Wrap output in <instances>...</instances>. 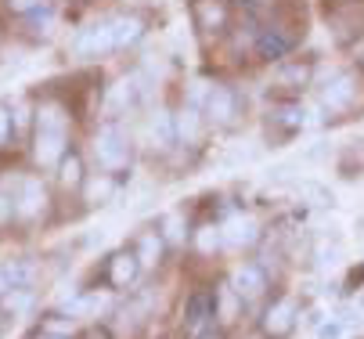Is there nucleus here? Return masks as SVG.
<instances>
[{
    "label": "nucleus",
    "instance_id": "1",
    "mask_svg": "<svg viewBox=\"0 0 364 339\" xmlns=\"http://www.w3.org/2000/svg\"><path fill=\"white\" fill-rule=\"evenodd\" d=\"M65 152H69V116L62 105H43L36 112L33 156L40 166H58Z\"/></svg>",
    "mask_w": 364,
    "mask_h": 339
},
{
    "label": "nucleus",
    "instance_id": "2",
    "mask_svg": "<svg viewBox=\"0 0 364 339\" xmlns=\"http://www.w3.org/2000/svg\"><path fill=\"white\" fill-rule=\"evenodd\" d=\"M94 159L105 173H119L130 166V134L119 123H105L94 137Z\"/></svg>",
    "mask_w": 364,
    "mask_h": 339
},
{
    "label": "nucleus",
    "instance_id": "3",
    "mask_svg": "<svg viewBox=\"0 0 364 339\" xmlns=\"http://www.w3.org/2000/svg\"><path fill=\"white\" fill-rule=\"evenodd\" d=\"M109 51H116V33H112V18H101L87 29L76 33L73 40V55L83 58V62H94V58H105Z\"/></svg>",
    "mask_w": 364,
    "mask_h": 339
},
{
    "label": "nucleus",
    "instance_id": "4",
    "mask_svg": "<svg viewBox=\"0 0 364 339\" xmlns=\"http://www.w3.org/2000/svg\"><path fill=\"white\" fill-rule=\"evenodd\" d=\"M202 116L210 127H235L238 119V94L224 83H213L210 94H205V102H202Z\"/></svg>",
    "mask_w": 364,
    "mask_h": 339
},
{
    "label": "nucleus",
    "instance_id": "5",
    "mask_svg": "<svg viewBox=\"0 0 364 339\" xmlns=\"http://www.w3.org/2000/svg\"><path fill=\"white\" fill-rule=\"evenodd\" d=\"M141 278V260L134 249H116L109 260H105V281L109 289H116V293H127V289H134V281Z\"/></svg>",
    "mask_w": 364,
    "mask_h": 339
},
{
    "label": "nucleus",
    "instance_id": "6",
    "mask_svg": "<svg viewBox=\"0 0 364 339\" xmlns=\"http://www.w3.org/2000/svg\"><path fill=\"white\" fill-rule=\"evenodd\" d=\"M296 318H299V307L292 296H278L267 311H264V332L271 339H285L292 328H296Z\"/></svg>",
    "mask_w": 364,
    "mask_h": 339
},
{
    "label": "nucleus",
    "instance_id": "7",
    "mask_svg": "<svg viewBox=\"0 0 364 339\" xmlns=\"http://www.w3.org/2000/svg\"><path fill=\"white\" fill-rule=\"evenodd\" d=\"M191 18L202 33H224L231 22V8L228 0H191Z\"/></svg>",
    "mask_w": 364,
    "mask_h": 339
},
{
    "label": "nucleus",
    "instance_id": "8",
    "mask_svg": "<svg viewBox=\"0 0 364 339\" xmlns=\"http://www.w3.org/2000/svg\"><path fill=\"white\" fill-rule=\"evenodd\" d=\"M231 289L242 296V303H252L267 293V274L259 264H242L231 271Z\"/></svg>",
    "mask_w": 364,
    "mask_h": 339
},
{
    "label": "nucleus",
    "instance_id": "9",
    "mask_svg": "<svg viewBox=\"0 0 364 339\" xmlns=\"http://www.w3.org/2000/svg\"><path fill=\"white\" fill-rule=\"evenodd\" d=\"M220 235H224V246L228 249H249L252 242L259 238V224L249 217V213H235L220 224Z\"/></svg>",
    "mask_w": 364,
    "mask_h": 339
},
{
    "label": "nucleus",
    "instance_id": "10",
    "mask_svg": "<svg viewBox=\"0 0 364 339\" xmlns=\"http://www.w3.org/2000/svg\"><path fill=\"white\" fill-rule=\"evenodd\" d=\"M353 98H357V83H353V76H350V72L332 76V80L325 83V90H321V102H325V109H332V112L350 109V105H353Z\"/></svg>",
    "mask_w": 364,
    "mask_h": 339
},
{
    "label": "nucleus",
    "instance_id": "11",
    "mask_svg": "<svg viewBox=\"0 0 364 339\" xmlns=\"http://www.w3.org/2000/svg\"><path fill=\"white\" fill-rule=\"evenodd\" d=\"M202 130H205V116L195 109V105H184L177 116H173V134L184 149H198L202 141Z\"/></svg>",
    "mask_w": 364,
    "mask_h": 339
},
{
    "label": "nucleus",
    "instance_id": "12",
    "mask_svg": "<svg viewBox=\"0 0 364 339\" xmlns=\"http://www.w3.org/2000/svg\"><path fill=\"white\" fill-rule=\"evenodd\" d=\"M278 130V137H292V134H299L303 130V109H299V102H282V105H274L271 112H267V130Z\"/></svg>",
    "mask_w": 364,
    "mask_h": 339
},
{
    "label": "nucleus",
    "instance_id": "13",
    "mask_svg": "<svg viewBox=\"0 0 364 339\" xmlns=\"http://www.w3.org/2000/svg\"><path fill=\"white\" fill-rule=\"evenodd\" d=\"M213 318V293H191L184 303V328L188 332H202Z\"/></svg>",
    "mask_w": 364,
    "mask_h": 339
},
{
    "label": "nucleus",
    "instance_id": "14",
    "mask_svg": "<svg viewBox=\"0 0 364 339\" xmlns=\"http://www.w3.org/2000/svg\"><path fill=\"white\" fill-rule=\"evenodd\" d=\"M292 43H296V36L292 33H282V29H264L256 36V51H259V58H285L289 51H292Z\"/></svg>",
    "mask_w": 364,
    "mask_h": 339
},
{
    "label": "nucleus",
    "instance_id": "15",
    "mask_svg": "<svg viewBox=\"0 0 364 339\" xmlns=\"http://www.w3.org/2000/svg\"><path fill=\"white\" fill-rule=\"evenodd\" d=\"M134 253H137L141 267H155V264L163 260V253H166V238H163L159 231H141Z\"/></svg>",
    "mask_w": 364,
    "mask_h": 339
},
{
    "label": "nucleus",
    "instance_id": "16",
    "mask_svg": "<svg viewBox=\"0 0 364 339\" xmlns=\"http://www.w3.org/2000/svg\"><path fill=\"white\" fill-rule=\"evenodd\" d=\"M43 203H47L43 184H40L36 177H26V181H22V188H18L15 210H18V213H26V217H33V213H40V210H43Z\"/></svg>",
    "mask_w": 364,
    "mask_h": 339
},
{
    "label": "nucleus",
    "instance_id": "17",
    "mask_svg": "<svg viewBox=\"0 0 364 339\" xmlns=\"http://www.w3.org/2000/svg\"><path fill=\"white\" fill-rule=\"evenodd\" d=\"M33 274L36 271L29 260H0V285L4 289H29Z\"/></svg>",
    "mask_w": 364,
    "mask_h": 339
},
{
    "label": "nucleus",
    "instance_id": "18",
    "mask_svg": "<svg viewBox=\"0 0 364 339\" xmlns=\"http://www.w3.org/2000/svg\"><path fill=\"white\" fill-rule=\"evenodd\" d=\"M112 33H116V47H130V43H137V40L144 36V18H141L137 11L116 15V18H112Z\"/></svg>",
    "mask_w": 364,
    "mask_h": 339
},
{
    "label": "nucleus",
    "instance_id": "19",
    "mask_svg": "<svg viewBox=\"0 0 364 339\" xmlns=\"http://www.w3.org/2000/svg\"><path fill=\"white\" fill-rule=\"evenodd\" d=\"M242 296L235 293L231 285H220L217 293H213V318H220V321H235L238 314H242Z\"/></svg>",
    "mask_w": 364,
    "mask_h": 339
},
{
    "label": "nucleus",
    "instance_id": "20",
    "mask_svg": "<svg viewBox=\"0 0 364 339\" xmlns=\"http://www.w3.org/2000/svg\"><path fill=\"white\" fill-rule=\"evenodd\" d=\"M310 76H314V65H310V62H285V65L274 72V83L296 90V87H306Z\"/></svg>",
    "mask_w": 364,
    "mask_h": 339
},
{
    "label": "nucleus",
    "instance_id": "21",
    "mask_svg": "<svg viewBox=\"0 0 364 339\" xmlns=\"http://www.w3.org/2000/svg\"><path fill=\"white\" fill-rule=\"evenodd\" d=\"M191 242H195V249H198L202 257H213V253H217V249L224 246V235H220V224H202V227H195Z\"/></svg>",
    "mask_w": 364,
    "mask_h": 339
},
{
    "label": "nucleus",
    "instance_id": "22",
    "mask_svg": "<svg viewBox=\"0 0 364 339\" xmlns=\"http://www.w3.org/2000/svg\"><path fill=\"white\" fill-rule=\"evenodd\" d=\"M83 188H87V203H90V206H101V203H109V199L116 195V177H112V173H97V177L87 181Z\"/></svg>",
    "mask_w": 364,
    "mask_h": 339
},
{
    "label": "nucleus",
    "instance_id": "23",
    "mask_svg": "<svg viewBox=\"0 0 364 339\" xmlns=\"http://www.w3.org/2000/svg\"><path fill=\"white\" fill-rule=\"evenodd\" d=\"M58 181H62V188H83V159L73 149L58 163Z\"/></svg>",
    "mask_w": 364,
    "mask_h": 339
},
{
    "label": "nucleus",
    "instance_id": "24",
    "mask_svg": "<svg viewBox=\"0 0 364 339\" xmlns=\"http://www.w3.org/2000/svg\"><path fill=\"white\" fill-rule=\"evenodd\" d=\"M159 235L166 238V246H184V238H188V220H184V213H166L163 217V224H159Z\"/></svg>",
    "mask_w": 364,
    "mask_h": 339
},
{
    "label": "nucleus",
    "instance_id": "25",
    "mask_svg": "<svg viewBox=\"0 0 364 339\" xmlns=\"http://www.w3.org/2000/svg\"><path fill=\"white\" fill-rule=\"evenodd\" d=\"M151 141H155V149H163V152L177 141V134H173V116L155 112V119H151Z\"/></svg>",
    "mask_w": 364,
    "mask_h": 339
},
{
    "label": "nucleus",
    "instance_id": "26",
    "mask_svg": "<svg viewBox=\"0 0 364 339\" xmlns=\"http://www.w3.org/2000/svg\"><path fill=\"white\" fill-rule=\"evenodd\" d=\"M11 130H15V116L0 105V149H4V144L11 141Z\"/></svg>",
    "mask_w": 364,
    "mask_h": 339
},
{
    "label": "nucleus",
    "instance_id": "27",
    "mask_svg": "<svg viewBox=\"0 0 364 339\" xmlns=\"http://www.w3.org/2000/svg\"><path fill=\"white\" fill-rule=\"evenodd\" d=\"M318 339H343V325L339 321H328L318 328Z\"/></svg>",
    "mask_w": 364,
    "mask_h": 339
},
{
    "label": "nucleus",
    "instance_id": "28",
    "mask_svg": "<svg viewBox=\"0 0 364 339\" xmlns=\"http://www.w3.org/2000/svg\"><path fill=\"white\" fill-rule=\"evenodd\" d=\"M83 339H112V335H109V328H101V325H90V328L83 332Z\"/></svg>",
    "mask_w": 364,
    "mask_h": 339
},
{
    "label": "nucleus",
    "instance_id": "29",
    "mask_svg": "<svg viewBox=\"0 0 364 339\" xmlns=\"http://www.w3.org/2000/svg\"><path fill=\"white\" fill-rule=\"evenodd\" d=\"M11 213H15V203H11V199H4V195H0V224H4V220H8Z\"/></svg>",
    "mask_w": 364,
    "mask_h": 339
},
{
    "label": "nucleus",
    "instance_id": "30",
    "mask_svg": "<svg viewBox=\"0 0 364 339\" xmlns=\"http://www.w3.org/2000/svg\"><path fill=\"white\" fill-rule=\"evenodd\" d=\"M198 339H224V332H220V328H213V325H205V328L198 332Z\"/></svg>",
    "mask_w": 364,
    "mask_h": 339
},
{
    "label": "nucleus",
    "instance_id": "31",
    "mask_svg": "<svg viewBox=\"0 0 364 339\" xmlns=\"http://www.w3.org/2000/svg\"><path fill=\"white\" fill-rule=\"evenodd\" d=\"M36 339H69V335H65V332H47V328H40Z\"/></svg>",
    "mask_w": 364,
    "mask_h": 339
},
{
    "label": "nucleus",
    "instance_id": "32",
    "mask_svg": "<svg viewBox=\"0 0 364 339\" xmlns=\"http://www.w3.org/2000/svg\"><path fill=\"white\" fill-rule=\"evenodd\" d=\"M360 69H364V58H360Z\"/></svg>",
    "mask_w": 364,
    "mask_h": 339
},
{
    "label": "nucleus",
    "instance_id": "33",
    "mask_svg": "<svg viewBox=\"0 0 364 339\" xmlns=\"http://www.w3.org/2000/svg\"><path fill=\"white\" fill-rule=\"evenodd\" d=\"M0 318H4V314H0Z\"/></svg>",
    "mask_w": 364,
    "mask_h": 339
}]
</instances>
